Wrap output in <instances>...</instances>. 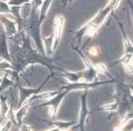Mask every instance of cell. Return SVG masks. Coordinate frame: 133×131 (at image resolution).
Segmentation results:
<instances>
[{
	"mask_svg": "<svg viewBox=\"0 0 133 131\" xmlns=\"http://www.w3.org/2000/svg\"><path fill=\"white\" fill-rule=\"evenodd\" d=\"M63 22L64 19L62 15H59L55 19V36H54V48L56 46V44L59 42L60 37L62 34V29H63Z\"/></svg>",
	"mask_w": 133,
	"mask_h": 131,
	"instance_id": "6da1fadb",
	"label": "cell"
},
{
	"mask_svg": "<svg viewBox=\"0 0 133 131\" xmlns=\"http://www.w3.org/2000/svg\"><path fill=\"white\" fill-rule=\"evenodd\" d=\"M97 30H98V25H92L87 29L86 31V35L90 36V37H93L97 34Z\"/></svg>",
	"mask_w": 133,
	"mask_h": 131,
	"instance_id": "7a4b0ae2",
	"label": "cell"
},
{
	"mask_svg": "<svg viewBox=\"0 0 133 131\" xmlns=\"http://www.w3.org/2000/svg\"><path fill=\"white\" fill-rule=\"evenodd\" d=\"M94 69H95L98 73H105L106 72V64H104V63H96L95 66H94Z\"/></svg>",
	"mask_w": 133,
	"mask_h": 131,
	"instance_id": "3957f363",
	"label": "cell"
},
{
	"mask_svg": "<svg viewBox=\"0 0 133 131\" xmlns=\"http://www.w3.org/2000/svg\"><path fill=\"white\" fill-rule=\"evenodd\" d=\"M88 53H90V55H92V56H98V54H99V49H98V47L94 46V47L90 48V50H88Z\"/></svg>",
	"mask_w": 133,
	"mask_h": 131,
	"instance_id": "277c9868",
	"label": "cell"
}]
</instances>
